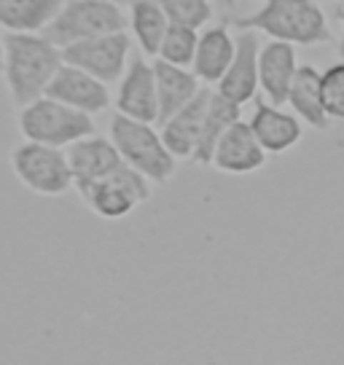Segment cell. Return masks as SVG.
Listing matches in <instances>:
<instances>
[{
	"instance_id": "cell-1",
	"label": "cell",
	"mask_w": 344,
	"mask_h": 365,
	"mask_svg": "<svg viewBox=\"0 0 344 365\" xmlns=\"http://www.w3.org/2000/svg\"><path fill=\"white\" fill-rule=\"evenodd\" d=\"M65 65L62 48L44 33H9L6 35V70L3 78L16 108L46 97L49 83Z\"/></svg>"
},
{
	"instance_id": "cell-2",
	"label": "cell",
	"mask_w": 344,
	"mask_h": 365,
	"mask_svg": "<svg viewBox=\"0 0 344 365\" xmlns=\"http://www.w3.org/2000/svg\"><path fill=\"white\" fill-rule=\"evenodd\" d=\"M234 27L266 33L272 41L293 46H323L333 41L325 11L315 0H264L256 14L234 19Z\"/></svg>"
},
{
	"instance_id": "cell-3",
	"label": "cell",
	"mask_w": 344,
	"mask_h": 365,
	"mask_svg": "<svg viewBox=\"0 0 344 365\" xmlns=\"http://www.w3.org/2000/svg\"><path fill=\"white\" fill-rule=\"evenodd\" d=\"M129 27V14L111 0H65L62 11L54 16L44 35L59 48H68L81 41L103 35L124 33Z\"/></svg>"
},
{
	"instance_id": "cell-4",
	"label": "cell",
	"mask_w": 344,
	"mask_h": 365,
	"mask_svg": "<svg viewBox=\"0 0 344 365\" xmlns=\"http://www.w3.org/2000/svg\"><path fill=\"white\" fill-rule=\"evenodd\" d=\"M111 140L126 167L146 175L151 182H167L178 170V159L167 150L161 132H156L153 124L116 113L111 118Z\"/></svg>"
},
{
	"instance_id": "cell-5",
	"label": "cell",
	"mask_w": 344,
	"mask_h": 365,
	"mask_svg": "<svg viewBox=\"0 0 344 365\" xmlns=\"http://www.w3.org/2000/svg\"><path fill=\"white\" fill-rule=\"evenodd\" d=\"M19 132L27 143L70 148L73 143H79L84 137L97 135V126H94L92 115L68 108L51 97H41V100L19 108Z\"/></svg>"
},
{
	"instance_id": "cell-6",
	"label": "cell",
	"mask_w": 344,
	"mask_h": 365,
	"mask_svg": "<svg viewBox=\"0 0 344 365\" xmlns=\"http://www.w3.org/2000/svg\"><path fill=\"white\" fill-rule=\"evenodd\" d=\"M14 175L27 185L33 194L41 196H62L70 188H76V178L70 170L68 150L41 145V143H27L16 145L11 150Z\"/></svg>"
},
{
	"instance_id": "cell-7",
	"label": "cell",
	"mask_w": 344,
	"mask_h": 365,
	"mask_svg": "<svg viewBox=\"0 0 344 365\" xmlns=\"http://www.w3.org/2000/svg\"><path fill=\"white\" fill-rule=\"evenodd\" d=\"M76 191L94 215L105 217V220H121L135 207L146 205L151 199V180L124 164L121 170H116L103 180L76 185Z\"/></svg>"
},
{
	"instance_id": "cell-8",
	"label": "cell",
	"mask_w": 344,
	"mask_h": 365,
	"mask_svg": "<svg viewBox=\"0 0 344 365\" xmlns=\"http://www.w3.org/2000/svg\"><path fill=\"white\" fill-rule=\"evenodd\" d=\"M129 48H132V38L124 30V33L103 35V38L68 46V48H62V59H65V65L84 70L103 83H116L126 73Z\"/></svg>"
},
{
	"instance_id": "cell-9",
	"label": "cell",
	"mask_w": 344,
	"mask_h": 365,
	"mask_svg": "<svg viewBox=\"0 0 344 365\" xmlns=\"http://www.w3.org/2000/svg\"><path fill=\"white\" fill-rule=\"evenodd\" d=\"M116 113L143 121V124L159 121V94H156L153 62H148L140 54L126 65V73L118 81Z\"/></svg>"
},
{
	"instance_id": "cell-10",
	"label": "cell",
	"mask_w": 344,
	"mask_h": 365,
	"mask_svg": "<svg viewBox=\"0 0 344 365\" xmlns=\"http://www.w3.org/2000/svg\"><path fill=\"white\" fill-rule=\"evenodd\" d=\"M46 97L57 100V103L76 108L86 115H97L111 108V91L108 83L97 81L94 76L84 73V70L73 68V65H62L54 81L49 83Z\"/></svg>"
},
{
	"instance_id": "cell-11",
	"label": "cell",
	"mask_w": 344,
	"mask_h": 365,
	"mask_svg": "<svg viewBox=\"0 0 344 365\" xmlns=\"http://www.w3.org/2000/svg\"><path fill=\"white\" fill-rule=\"evenodd\" d=\"M234 41H237V51L231 59V68L226 70V76L221 78L216 91L221 97H226L229 103L242 108L245 103L256 100V91L261 89L258 86V51H261V43H258L256 30H240V35Z\"/></svg>"
},
{
	"instance_id": "cell-12",
	"label": "cell",
	"mask_w": 344,
	"mask_h": 365,
	"mask_svg": "<svg viewBox=\"0 0 344 365\" xmlns=\"http://www.w3.org/2000/svg\"><path fill=\"white\" fill-rule=\"evenodd\" d=\"M298 73L296 46L285 41H269L258 51V86L266 100L277 108L288 105L290 83Z\"/></svg>"
},
{
	"instance_id": "cell-13",
	"label": "cell",
	"mask_w": 344,
	"mask_h": 365,
	"mask_svg": "<svg viewBox=\"0 0 344 365\" xmlns=\"http://www.w3.org/2000/svg\"><path fill=\"white\" fill-rule=\"evenodd\" d=\"M266 153L261 143L256 140L253 129L248 121H237L229 126V132L221 137L218 148L213 153V164L218 172L226 175H251V172L261 170L266 164Z\"/></svg>"
},
{
	"instance_id": "cell-14",
	"label": "cell",
	"mask_w": 344,
	"mask_h": 365,
	"mask_svg": "<svg viewBox=\"0 0 344 365\" xmlns=\"http://www.w3.org/2000/svg\"><path fill=\"white\" fill-rule=\"evenodd\" d=\"M210 97H213V89H202L183 110H178L170 121L161 124V140L175 159H194L199 137H202V126H205L207 108H210Z\"/></svg>"
},
{
	"instance_id": "cell-15",
	"label": "cell",
	"mask_w": 344,
	"mask_h": 365,
	"mask_svg": "<svg viewBox=\"0 0 344 365\" xmlns=\"http://www.w3.org/2000/svg\"><path fill=\"white\" fill-rule=\"evenodd\" d=\"M248 124L269 156H280L290 150L293 145H298V140L304 135L298 115L288 113L272 103H256V110Z\"/></svg>"
},
{
	"instance_id": "cell-16",
	"label": "cell",
	"mask_w": 344,
	"mask_h": 365,
	"mask_svg": "<svg viewBox=\"0 0 344 365\" xmlns=\"http://www.w3.org/2000/svg\"><path fill=\"white\" fill-rule=\"evenodd\" d=\"M68 161L73 178H76V185L103 180V178L124 167V159L116 150L113 140H105L100 135L84 137L79 143H73L68 148Z\"/></svg>"
},
{
	"instance_id": "cell-17",
	"label": "cell",
	"mask_w": 344,
	"mask_h": 365,
	"mask_svg": "<svg viewBox=\"0 0 344 365\" xmlns=\"http://www.w3.org/2000/svg\"><path fill=\"white\" fill-rule=\"evenodd\" d=\"M153 76H156V94H159V121L156 124L161 126L178 110H183L186 105L202 91V86H199L202 81L194 76V70L178 68V65H170L164 59L153 62Z\"/></svg>"
},
{
	"instance_id": "cell-18",
	"label": "cell",
	"mask_w": 344,
	"mask_h": 365,
	"mask_svg": "<svg viewBox=\"0 0 344 365\" xmlns=\"http://www.w3.org/2000/svg\"><path fill=\"white\" fill-rule=\"evenodd\" d=\"M234 51H237V41L223 24L207 27L205 33H199V46H196L194 65H191L194 76L202 83L218 86L221 78L226 76V70L231 68Z\"/></svg>"
},
{
	"instance_id": "cell-19",
	"label": "cell",
	"mask_w": 344,
	"mask_h": 365,
	"mask_svg": "<svg viewBox=\"0 0 344 365\" xmlns=\"http://www.w3.org/2000/svg\"><path fill=\"white\" fill-rule=\"evenodd\" d=\"M320 70L312 65H298V73L293 83H290V94H288V105L298 121L310 124L312 129H328L331 118L325 113L323 105V86H320Z\"/></svg>"
},
{
	"instance_id": "cell-20",
	"label": "cell",
	"mask_w": 344,
	"mask_h": 365,
	"mask_svg": "<svg viewBox=\"0 0 344 365\" xmlns=\"http://www.w3.org/2000/svg\"><path fill=\"white\" fill-rule=\"evenodd\" d=\"M65 0H0V27L9 33H44Z\"/></svg>"
},
{
	"instance_id": "cell-21",
	"label": "cell",
	"mask_w": 344,
	"mask_h": 365,
	"mask_svg": "<svg viewBox=\"0 0 344 365\" xmlns=\"http://www.w3.org/2000/svg\"><path fill=\"white\" fill-rule=\"evenodd\" d=\"M242 118V108L240 105L229 103L226 97H221L218 91H213L210 97V108H207L205 115V126H202V137H199V145H196L194 159L196 164L202 167H210L213 164V153L218 148L221 137L229 132L231 124H237Z\"/></svg>"
},
{
	"instance_id": "cell-22",
	"label": "cell",
	"mask_w": 344,
	"mask_h": 365,
	"mask_svg": "<svg viewBox=\"0 0 344 365\" xmlns=\"http://www.w3.org/2000/svg\"><path fill=\"white\" fill-rule=\"evenodd\" d=\"M167 27H170V19L156 0H138L135 6H129V30L140 43L143 57H159Z\"/></svg>"
},
{
	"instance_id": "cell-23",
	"label": "cell",
	"mask_w": 344,
	"mask_h": 365,
	"mask_svg": "<svg viewBox=\"0 0 344 365\" xmlns=\"http://www.w3.org/2000/svg\"><path fill=\"white\" fill-rule=\"evenodd\" d=\"M196 46H199V30L183 27V24H170L156 59H164L178 68H191L196 57Z\"/></svg>"
},
{
	"instance_id": "cell-24",
	"label": "cell",
	"mask_w": 344,
	"mask_h": 365,
	"mask_svg": "<svg viewBox=\"0 0 344 365\" xmlns=\"http://www.w3.org/2000/svg\"><path fill=\"white\" fill-rule=\"evenodd\" d=\"M170 24H183V27H194L199 30L202 24L213 19V3L210 0H156Z\"/></svg>"
},
{
	"instance_id": "cell-25",
	"label": "cell",
	"mask_w": 344,
	"mask_h": 365,
	"mask_svg": "<svg viewBox=\"0 0 344 365\" xmlns=\"http://www.w3.org/2000/svg\"><path fill=\"white\" fill-rule=\"evenodd\" d=\"M323 105L331 121H344V59L323 70Z\"/></svg>"
},
{
	"instance_id": "cell-26",
	"label": "cell",
	"mask_w": 344,
	"mask_h": 365,
	"mask_svg": "<svg viewBox=\"0 0 344 365\" xmlns=\"http://www.w3.org/2000/svg\"><path fill=\"white\" fill-rule=\"evenodd\" d=\"M3 70H6V38L0 35V76H3Z\"/></svg>"
},
{
	"instance_id": "cell-27",
	"label": "cell",
	"mask_w": 344,
	"mask_h": 365,
	"mask_svg": "<svg viewBox=\"0 0 344 365\" xmlns=\"http://www.w3.org/2000/svg\"><path fill=\"white\" fill-rule=\"evenodd\" d=\"M342 22H344V11H342ZM339 57L344 59V33H342V38H339Z\"/></svg>"
},
{
	"instance_id": "cell-28",
	"label": "cell",
	"mask_w": 344,
	"mask_h": 365,
	"mask_svg": "<svg viewBox=\"0 0 344 365\" xmlns=\"http://www.w3.org/2000/svg\"><path fill=\"white\" fill-rule=\"evenodd\" d=\"M111 3H118V6H135L138 0H111Z\"/></svg>"
},
{
	"instance_id": "cell-29",
	"label": "cell",
	"mask_w": 344,
	"mask_h": 365,
	"mask_svg": "<svg viewBox=\"0 0 344 365\" xmlns=\"http://www.w3.org/2000/svg\"><path fill=\"white\" fill-rule=\"evenodd\" d=\"M229 3H231V0H229Z\"/></svg>"
}]
</instances>
